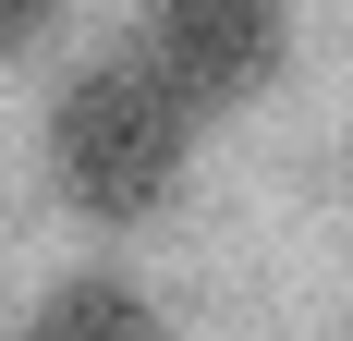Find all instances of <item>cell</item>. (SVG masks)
I'll return each instance as SVG.
<instances>
[{
    "instance_id": "cell-1",
    "label": "cell",
    "mask_w": 353,
    "mask_h": 341,
    "mask_svg": "<svg viewBox=\"0 0 353 341\" xmlns=\"http://www.w3.org/2000/svg\"><path fill=\"white\" fill-rule=\"evenodd\" d=\"M183 135H195V110L146 61H98V73H73L61 110H49V183L85 220H159L171 183H183Z\"/></svg>"
},
{
    "instance_id": "cell-2",
    "label": "cell",
    "mask_w": 353,
    "mask_h": 341,
    "mask_svg": "<svg viewBox=\"0 0 353 341\" xmlns=\"http://www.w3.org/2000/svg\"><path fill=\"white\" fill-rule=\"evenodd\" d=\"M292 49V0H146V73L183 110L256 98Z\"/></svg>"
},
{
    "instance_id": "cell-3",
    "label": "cell",
    "mask_w": 353,
    "mask_h": 341,
    "mask_svg": "<svg viewBox=\"0 0 353 341\" xmlns=\"http://www.w3.org/2000/svg\"><path fill=\"white\" fill-rule=\"evenodd\" d=\"M25 341H171V329H159L146 293H122V280H61V293L25 317Z\"/></svg>"
},
{
    "instance_id": "cell-4",
    "label": "cell",
    "mask_w": 353,
    "mask_h": 341,
    "mask_svg": "<svg viewBox=\"0 0 353 341\" xmlns=\"http://www.w3.org/2000/svg\"><path fill=\"white\" fill-rule=\"evenodd\" d=\"M37 25H49V0H0V49H25Z\"/></svg>"
}]
</instances>
